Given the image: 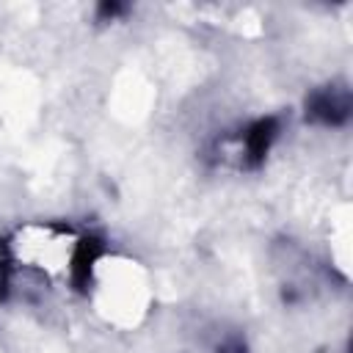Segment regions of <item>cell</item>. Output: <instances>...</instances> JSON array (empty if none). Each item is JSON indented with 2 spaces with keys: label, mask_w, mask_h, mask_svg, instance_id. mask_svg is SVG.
Listing matches in <instances>:
<instances>
[{
  "label": "cell",
  "mask_w": 353,
  "mask_h": 353,
  "mask_svg": "<svg viewBox=\"0 0 353 353\" xmlns=\"http://www.w3.org/2000/svg\"><path fill=\"white\" fill-rule=\"evenodd\" d=\"M97 292L102 298V309H108V314L113 312L116 320L135 317L146 298L143 279L132 268V262H113L110 268H105L97 276Z\"/></svg>",
  "instance_id": "6da1fadb"
}]
</instances>
